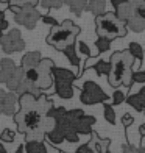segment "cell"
<instances>
[{"mask_svg": "<svg viewBox=\"0 0 145 153\" xmlns=\"http://www.w3.org/2000/svg\"><path fill=\"white\" fill-rule=\"evenodd\" d=\"M127 27H128V30L134 31V33H142L145 30V19L141 17L139 14H136L127 22Z\"/></svg>", "mask_w": 145, "mask_h": 153, "instance_id": "19", "label": "cell"}, {"mask_svg": "<svg viewBox=\"0 0 145 153\" xmlns=\"http://www.w3.org/2000/svg\"><path fill=\"white\" fill-rule=\"evenodd\" d=\"M77 42L75 44H70V45H67L64 50H63V53L66 55V58L70 61V64L72 66H75V67H80V56L77 55Z\"/></svg>", "mask_w": 145, "mask_h": 153, "instance_id": "20", "label": "cell"}, {"mask_svg": "<svg viewBox=\"0 0 145 153\" xmlns=\"http://www.w3.org/2000/svg\"><path fill=\"white\" fill-rule=\"evenodd\" d=\"M127 2H129V0H111V5L114 6V10H117L120 5H123V3H127Z\"/></svg>", "mask_w": 145, "mask_h": 153, "instance_id": "38", "label": "cell"}, {"mask_svg": "<svg viewBox=\"0 0 145 153\" xmlns=\"http://www.w3.org/2000/svg\"><path fill=\"white\" fill-rule=\"evenodd\" d=\"M127 102H128V105L129 106H133L136 111H139V113H142V111H145V100H144V97L142 94H131L127 97Z\"/></svg>", "mask_w": 145, "mask_h": 153, "instance_id": "21", "label": "cell"}, {"mask_svg": "<svg viewBox=\"0 0 145 153\" xmlns=\"http://www.w3.org/2000/svg\"><path fill=\"white\" fill-rule=\"evenodd\" d=\"M137 14L145 19V5H142V6H139V8H137Z\"/></svg>", "mask_w": 145, "mask_h": 153, "instance_id": "39", "label": "cell"}, {"mask_svg": "<svg viewBox=\"0 0 145 153\" xmlns=\"http://www.w3.org/2000/svg\"><path fill=\"white\" fill-rule=\"evenodd\" d=\"M14 139H16V133L11 128H5L2 133H0V141H2V142L11 144V142H14Z\"/></svg>", "mask_w": 145, "mask_h": 153, "instance_id": "31", "label": "cell"}, {"mask_svg": "<svg viewBox=\"0 0 145 153\" xmlns=\"http://www.w3.org/2000/svg\"><path fill=\"white\" fill-rule=\"evenodd\" d=\"M16 69L17 66L11 58H2L0 59V81L6 83L13 76V74L16 72Z\"/></svg>", "mask_w": 145, "mask_h": 153, "instance_id": "11", "label": "cell"}, {"mask_svg": "<svg viewBox=\"0 0 145 153\" xmlns=\"http://www.w3.org/2000/svg\"><path fill=\"white\" fill-rule=\"evenodd\" d=\"M42 55H41L39 52H28L24 55L22 58V62H20V66L24 67V71H28V69H36L41 61H42Z\"/></svg>", "mask_w": 145, "mask_h": 153, "instance_id": "14", "label": "cell"}, {"mask_svg": "<svg viewBox=\"0 0 145 153\" xmlns=\"http://www.w3.org/2000/svg\"><path fill=\"white\" fill-rule=\"evenodd\" d=\"M77 74L64 67H53V81H55V94L59 99L70 100L73 97V81L77 80Z\"/></svg>", "mask_w": 145, "mask_h": 153, "instance_id": "5", "label": "cell"}, {"mask_svg": "<svg viewBox=\"0 0 145 153\" xmlns=\"http://www.w3.org/2000/svg\"><path fill=\"white\" fill-rule=\"evenodd\" d=\"M92 139H91V147L94 150V153H108L109 150V144H111V139H101L98 137V134L95 133V131H92Z\"/></svg>", "mask_w": 145, "mask_h": 153, "instance_id": "16", "label": "cell"}, {"mask_svg": "<svg viewBox=\"0 0 145 153\" xmlns=\"http://www.w3.org/2000/svg\"><path fill=\"white\" fill-rule=\"evenodd\" d=\"M111 100H112V103H111L112 106L114 105H122V103L127 100V95H125L123 91H120V89H115V91L112 92V95H111Z\"/></svg>", "mask_w": 145, "mask_h": 153, "instance_id": "29", "label": "cell"}, {"mask_svg": "<svg viewBox=\"0 0 145 153\" xmlns=\"http://www.w3.org/2000/svg\"><path fill=\"white\" fill-rule=\"evenodd\" d=\"M95 24H97V34L111 41L115 38H123L128 33L127 24L122 22L115 13H106L100 17H95Z\"/></svg>", "mask_w": 145, "mask_h": 153, "instance_id": "4", "label": "cell"}, {"mask_svg": "<svg viewBox=\"0 0 145 153\" xmlns=\"http://www.w3.org/2000/svg\"><path fill=\"white\" fill-rule=\"evenodd\" d=\"M14 153H25V145H19L17 150H16Z\"/></svg>", "mask_w": 145, "mask_h": 153, "instance_id": "41", "label": "cell"}, {"mask_svg": "<svg viewBox=\"0 0 145 153\" xmlns=\"http://www.w3.org/2000/svg\"><path fill=\"white\" fill-rule=\"evenodd\" d=\"M17 103H19V95L16 92L0 89V114L16 116Z\"/></svg>", "mask_w": 145, "mask_h": 153, "instance_id": "10", "label": "cell"}, {"mask_svg": "<svg viewBox=\"0 0 145 153\" xmlns=\"http://www.w3.org/2000/svg\"><path fill=\"white\" fill-rule=\"evenodd\" d=\"M139 134H141V137H145V123H142L139 127Z\"/></svg>", "mask_w": 145, "mask_h": 153, "instance_id": "40", "label": "cell"}, {"mask_svg": "<svg viewBox=\"0 0 145 153\" xmlns=\"http://www.w3.org/2000/svg\"><path fill=\"white\" fill-rule=\"evenodd\" d=\"M42 22H44L45 25H50V27H56V25H59L56 19H55V17H52V16H48V14L42 16Z\"/></svg>", "mask_w": 145, "mask_h": 153, "instance_id": "35", "label": "cell"}, {"mask_svg": "<svg viewBox=\"0 0 145 153\" xmlns=\"http://www.w3.org/2000/svg\"><path fill=\"white\" fill-rule=\"evenodd\" d=\"M103 117L105 120L111 125H115L117 123V119H115V111H114V106L109 105V103H103Z\"/></svg>", "mask_w": 145, "mask_h": 153, "instance_id": "26", "label": "cell"}, {"mask_svg": "<svg viewBox=\"0 0 145 153\" xmlns=\"http://www.w3.org/2000/svg\"><path fill=\"white\" fill-rule=\"evenodd\" d=\"M141 153H145V145H144V147H141Z\"/></svg>", "mask_w": 145, "mask_h": 153, "instance_id": "44", "label": "cell"}, {"mask_svg": "<svg viewBox=\"0 0 145 153\" xmlns=\"http://www.w3.org/2000/svg\"><path fill=\"white\" fill-rule=\"evenodd\" d=\"M115 14H117V17H119L122 22H128V20L133 17V16H136L137 14V8L133 5V3H129V2H127V3H123V5H120L119 8L115 10Z\"/></svg>", "mask_w": 145, "mask_h": 153, "instance_id": "15", "label": "cell"}, {"mask_svg": "<svg viewBox=\"0 0 145 153\" xmlns=\"http://www.w3.org/2000/svg\"><path fill=\"white\" fill-rule=\"evenodd\" d=\"M92 69L97 72V75H100V76L106 75V76H108L109 74H111V71H112V64H111V61L98 59L95 64H92Z\"/></svg>", "mask_w": 145, "mask_h": 153, "instance_id": "22", "label": "cell"}, {"mask_svg": "<svg viewBox=\"0 0 145 153\" xmlns=\"http://www.w3.org/2000/svg\"><path fill=\"white\" fill-rule=\"evenodd\" d=\"M122 123H123V127H125V128H129L131 125L134 123V116L129 114V113H125L122 116Z\"/></svg>", "mask_w": 145, "mask_h": 153, "instance_id": "33", "label": "cell"}, {"mask_svg": "<svg viewBox=\"0 0 145 153\" xmlns=\"http://www.w3.org/2000/svg\"><path fill=\"white\" fill-rule=\"evenodd\" d=\"M0 153H6V147L2 141H0Z\"/></svg>", "mask_w": 145, "mask_h": 153, "instance_id": "42", "label": "cell"}, {"mask_svg": "<svg viewBox=\"0 0 145 153\" xmlns=\"http://www.w3.org/2000/svg\"><path fill=\"white\" fill-rule=\"evenodd\" d=\"M97 122V119L94 116H81L77 120V125H75V131L78 134H92V125Z\"/></svg>", "mask_w": 145, "mask_h": 153, "instance_id": "12", "label": "cell"}, {"mask_svg": "<svg viewBox=\"0 0 145 153\" xmlns=\"http://www.w3.org/2000/svg\"><path fill=\"white\" fill-rule=\"evenodd\" d=\"M139 92H141V94H145V86H142V89H141Z\"/></svg>", "mask_w": 145, "mask_h": 153, "instance_id": "43", "label": "cell"}, {"mask_svg": "<svg viewBox=\"0 0 145 153\" xmlns=\"http://www.w3.org/2000/svg\"><path fill=\"white\" fill-rule=\"evenodd\" d=\"M108 153H111V152H108Z\"/></svg>", "mask_w": 145, "mask_h": 153, "instance_id": "47", "label": "cell"}, {"mask_svg": "<svg viewBox=\"0 0 145 153\" xmlns=\"http://www.w3.org/2000/svg\"><path fill=\"white\" fill-rule=\"evenodd\" d=\"M95 47H97V53H105L111 48V39L98 36L95 41Z\"/></svg>", "mask_w": 145, "mask_h": 153, "instance_id": "27", "label": "cell"}, {"mask_svg": "<svg viewBox=\"0 0 145 153\" xmlns=\"http://www.w3.org/2000/svg\"><path fill=\"white\" fill-rule=\"evenodd\" d=\"M44 102V97L36 100L30 94H24L19 97L20 109L14 116V123L17 125L19 133H27V131H34L42 123V113H41V103Z\"/></svg>", "mask_w": 145, "mask_h": 153, "instance_id": "1", "label": "cell"}, {"mask_svg": "<svg viewBox=\"0 0 145 153\" xmlns=\"http://www.w3.org/2000/svg\"><path fill=\"white\" fill-rule=\"evenodd\" d=\"M0 83H2V81H0Z\"/></svg>", "mask_w": 145, "mask_h": 153, "instance_id": "48", "label": "cell"}, {"mask_svg": "<svg viewBox=\"0 0 145 153\" xmlns=\"http://www.w3.org/2000/svg\"><path fill=\"white\" fill-rule=\"evenodd\" d=\"M53 67H55V62L50 58H44L41 61V64L38 66V72H39V81H38V86L42 89V91H47L50 89L55 81H53Z\"/></svg>", "mask_w": 145, "mask_h": 153, "instance_id": "9", "label": "cell"}, {"mask_svg": "<svg viewBox=\"0 0 145 153\" xmlns=\"http://www.w3.org/2000/svg\"><path fill=\"white\" fill-rule=\"evenodd\" d=\"M45 137H47V141L52 142L53 145H59V144L66 142L64 134L61 133V131H59L56 127H53V130H50V131H47V133H45Z\"/></svg>", "mask_w": 145, "mask_h": 153, "instance_id": "23", "label": "cell"}, {"mask_svg": "<svg viewBox=\"0 0 145 153\" xmlns=\"http://www.w3.org/2000/svg\"><path fill=\"white\" fill-rule=\"evenodd\" d=\"M122 153H141V149H137L131 144H125L122 147Z\"/></svg>", "mask_w": 145, "mask_h": 153, "instance_id": "36", "label": "cell"}, {"mask_svg": "<svg viewBox=\"0 0 145 153\" xmlns=\"http://www.w3.org/2000/svg\"><path fill=\"white\" fill-rule=\"evenodd\" d=\"M0 48L6 53H16V52H22L25 48V41L22 38V33L17 28L10 30L8 33H5L2 38H0Z\"/></svg>", "mask_w": 145, "mask_h": 153, "instance_id": "7", "label": "cell"}, {"mask_svg": "<svg viewBox=\"0 0 145 153\" xmlns=\"http://www.w3.org/2000/svg\"><path fill=\"white\" fill-rule=\"evenodd\" d=\"M87 11L92 13L95 17H100L106 14V0H89L87 3Z\"/></svg>", "mask_w": 145, "mask_h": 153, "instance_id": "17", "label": "cell"}, {"mask_svg": "<svg viewBox=\"0 0 145 153\" xmlns=\"http://www.w3.org/2000/svg\"><path fill=\"white\" fill-rule=\"evenodd\" d=\"M66 0H41V6L45 10H59Z\"/></svg>", "mask_w": 145, "mask_h": 153, "instance_id": "28", "label": "cell"}, {"mask_svg": "<svg viewBox=\"0 0 145 153\" xmlns=\"http://www.w3.org/2000/svg\"><path fill=\"white\" fill-rule=\"evenodd\" d=\"M25 152L27 153H47L44 142L39 141H27L25 142Z\"/></svg>", "mask_w": 145, "mask_h": 153, "instance_id": "25", "label": "cell"}, {"mask_svg": "<svg viewBox=\"0 0 145 153\" xmlns=\"http://www.w3.org/2000/svg\"><path fill=\"white\" fill-rule=\"evenodd\" d=\"M41 19L42 14L36 8H20L17 13H14V20L27 30H33Z\"/></svg>", "mask_w": 145, "mask_h": 153, "instance_id": "8", "label": "cell"}, {"mask_svg": "<svg viewBox=\"0 0 145 153\" xmlns=\"http://www.w3.org/2000/svg\"><path fill=\"white\" fill-rule=\"evenodd\" d=\"M67 6H69V10H70L75 16H81L83 14V11L87 10V3H89V0H66L64 2Z\"/></svg>", "mask_w": 145, "mask_h": 153, "instance_id": "18", "label": "cell"}, {"mask_svg": "<svg viewBox=\"0 0 145 153\" xmlns=\"http://www.w3.org/2000/svg\"><path fill=\"white\" fill-rule=\"evenodd\" d=\"M133 80L137 85H145V72L144 71H136L133 74Z\"/></svg>", "mask_w": 145, "mask_h": 153, "instance_id": "34", "label": "cell"}, {"mask_svg": "<svg viewBox=\"0 0 145 153\" xmlns=\"http://www.w3.org/2000/svg\"><path fill=\"white\" fill-rule=\"evenodd\" d=\"M77 48H78V52H80L81 55H84L86 58H94L91 47H89L84 41H77Z\"/></svg>", "mask_w": 145, "mask_h": 153, "instance_id": "30", "label": "cell"}, {"mask_svg": "<svg viewBox=\"0 0 145 153\" xmlns=\"http://www.w3.org/2000/svg\"><path fill=\"white\" fill-rule=\"evenodd\" d=\"M25 76H27V80H30V81H33V83H36V85H38V81H39L38 67H36V69H28V71H25Z\"/></svg>", "mask_w": 145, "mask_h": 153, "instance_id": "32", "label": "cell"}, {"mask_svg": "<svg viewBox=\"0 0 145 153\" xmlns=\"http://www.w3.org/2000/svg\"><path fill=\"white\" fill-rule=\"evenodd\" d=\"M134 56L131 55V52L123 50V52H114L111 55V64H112V71L108 75V83L112 88H117L123 85L125 88L133 86V64H134Z\"/></svg>", "mask_w": 145, "mask_h": 153, "instance_id": "2", "label": "cell"}, {"mask_svg": "<svg viewBox=\"0 0 145 153\" xmlns=\"http://www.w3.org/2000/svg\"><path fill=\"white\" fill-rule=\"evenodd\" d=\"M109 99L108 94L97 85L95 81H84L81 86V94H80V100L83 105H97V103H106Z\"/></svg>", "mask_w": 145, "mask_h": 153, "instance_id": "6", "label": "cell"}, {"mask_svg": "<svg viewBox=\"0 0 145 153\" xmlns=\"http://www.w3.org/2000/svg\"><path fill=\"white\" fill-rule=\"evenodd\" d=\"M144 114H145V111H144Z\"/></svg>", "mask_w": 145, "mask_h": 153, "instance_id": "45", "label": "cell"}, {"mask_svg": "<svg viewBox=\"0 0 145 153\" xmlns=\"http://www.w3.org/2000/svg\"><path fill=\"white\" fill-rule=\"evenodd\" d=\"M75 153H94V150L91 147V144H83V145H80V147L75 150Z\"/></svg>", "mask_w": 145, "mask_h": 153, "instance_id": "37", "label": "cell"}, {"mask_svg": "<svg viewBox=\"0 0 145 153\" xmlns=\"http://www.w3.org/2000/svg\"><path fill=\"white\" fill-rule=\"evenodd\" d=\"M81 28L78 25H75L72 20H63V24H59L56 27H52L50 33L47 36V44L53 45L56 50L63 52L67 45L77 42V34H80Z\"/></svg>", "mask_w": 145, "mask_h": 153, "instance_id": "3", "label": "cell"}, {"mask_svg": "<svg viewBox=\"0 0 145 153\" xmlns=\"http://www.w3.org/2000/svg\"><path fill=\"white\" fill-rule=\"evenodd\" d=\"M144 3H145V0H144Z\"/></svg>", "mask_w": 145, "mask_h": 153, "instance_id": "46", "label": "cell"}, {"mask_svg": "<svg viewBox=\"0 0 145 153\" xmlns=\"http://www.w3.org/2000/svg\"><path fill=\"white\" fill-rule=\"evenodd\" d=\"M128 50L131 52V55H133V56L139 61V64L142 66V61L145 58V48H142V45L139 42H129Z\"/></svg>", "mask_w": 145, "mask_h": 153, "instance_id": "24", "label": "cell"}, {"mask_svg": "<svg viewBox=\"0 0 145 153\" xmlns=\"http://www.w3.org/2000/svg\"><path fill=\"white\" fill-rule=\"evenodd\" d=\"M24 80H25V71H24V67H22V66H17L16 72L13 74V76L5 83V85H6V88H8V91L16 92L17 89L20 88V85L24 83Z\"/></svg>", "mask_w": 145, "mask_h": 153, "instance_id": "13", "label": "cell"}]
</instances>
